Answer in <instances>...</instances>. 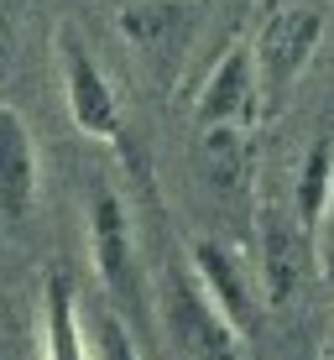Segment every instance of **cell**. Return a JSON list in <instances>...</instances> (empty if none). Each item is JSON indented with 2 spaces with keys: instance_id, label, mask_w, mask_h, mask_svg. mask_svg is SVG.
Masks as SVG:
<instances>
[{
  "instance_id": "cell-1",
  "label": "cell",
  "mask_w": 334,
  "mask_h": 360,
  "mask_svg": "<svg viewBox=\"0 0 334 360\" xmlns=\"http://www.w3.org/2000/svg\"><path fill=\"white\" fill-rule=\"evenodd\" d=\"M162 319H167V334L178 340L183 355H193V360H240V329H235L230 314L204 292V282L193 277V266L167 271Z\"/></svg>"
},
{
  "instance_id": "cell-2",
  "label": "cell",
  "mask_w": 334,
  "mask_h": 360,
  "mask_svg": "<svg viewBox=\"0 0 334 360\" xmlns=\"http://www.w3.org/2000/svg\"><path fill=\"white\" fill-rule=\"evenodd\" d=\"M319 37H324V16L308 6H282L271 11V21L262 27L256 37V84H262V115L271 110H282V99L288 89L298 84V73L308 68V58H314Z\"/></svg>"
},
{
  "instance_id": "cell-3",
  "label": "cell",
  "mask_w": 334,
  "mask_h": 360,
  "mask_svg": "<svg viewBox=\"0 0 334 360\" xmlns=\"http://www.w3.org/2000/svg\"><path fill=\"white\" fill-rule=\"evenodd\" d=\"M58 73H63V99H68V115L89 141L120 146L126 141V120H120V99L110 89L105 68L94 63V53L79 42V32H58Z\"/></svg>"
},
{
  "instance_id": "cell-4",
  "label": "cell",
  "mask_w": 334,
  "mask_h": 360,
  "mask_svg": "<svg viewBox=\"0 0 334 360\" xmlns=\"http://www.w3.org/2000/svg\"><path fill=\"white\" fill-rule=\"evenodd\" d=\"M89 251L94 271H100L105 292L120 303H141V271H136V235H131V209L115 188H94L89 193Z\"/></svg>"
},
{
  "instance_id": "cell-5",
  "label": "cell",
  "mask_w": 334,
  "mask_h": 360,
  "mask_svg": "<svg viewBox=\"0 0 334 360\" xmlns=\"http://www.w3.org/2000/svg\"><path fill=\"white\" fill-rule=\"evenodd\" d=\"M204 131H240L262 120V84H256V58L251 47H230L214 63V73L204 79V94L193 105Z\"/></svg>"
},
{
  "instance_id": "cell-6",
  "label": "cell",
  "mask_w": 334,
  "mask_h": 360,
  "mask_svg": "<svg viewBox=\"0 0 334 360\" xmlns=\"http://www.w3.org/2000/svg\"><path fill=\"white\" fill-rule=\"evenodd\" d=\"M37 204V146L21 120V110L0 105V219L11 230L27 225Z\"/></svg>"
},
{
  "instance_id": "cell-7",
  "label": "cell",
  "mask_w": 334,
  "mask_h": 360,
  "mask_svg": "<svg viewBox=\"0 0 334 360\" xmlns=\"http://www.w3.org/2000/svg\"><path fill=\"white\" fill-rule=\"evenodd\" d=\"M120 32L136 42V53L157 68H172L193 32V0H146L120 16Z\"/></svg>"
},
{
  "instance_id": "cell-8",
  "label": "cell",
  "mask_w": 334,
  "mask_h": 360,
  "mask_svg": "<svg viewBox=\"0 0 334 360\" xmlns=\"http://www.w3.org/2000/svg\"><path fill=\"white\" fill-rule=\"evenodd\" d=\"M256 235H262V282H266V303L282 308L293 292H298V262L308 245V235L298 230V219L282 214L277 204H262L256 214Z\"/></svg>"
},
{
  "instance_id": "cell-9",
  "label": "cell",
  "mask_w": 334,
  "mask_h": 360,
  "mask_svg": "<svg viewBox=\"0 0 334 360\" xmlns=\"http://www.w3.org/2000/svg\"><path fill=\"white\" fill-rule=\"evenodd\" d=\"M188 266H193V277L204 282V292L230 314V324L240 329V334L256 324V314H251V282H245V271H240V262H235L230 245L193 240L188 245Z\"/></svg>"
},
{
  "instance_id": "cell-10",
  "label": "cell",
  "mask_w": 334,
  "mask_h": 360,
  "mask_svg": "<svg viewBox=\"0 0 334 360\" xmlns=\"http://www.w3.org/2000/svg\"><path fill=\"white\" fill-rule=\"evenodd\" d=\"M251 167L256 152L245 141V131H209V188H214L225 204H240L251 198Z\"/></svg>"
},
{
  "instance_id": "cell-11",
  "label": "cell",
  "mask_w": 334,
  "mask_h": 360,
  "mask_svg": "<svg viewBox=\"0 0 334 360\" xmlns=\"http://www.w3.org/2000/svg\"><path fill=\"white\" fill-rule=\"evenodd\" d=\"M329 188H334V141H314L308 157H303V167H298V193H293V219H298V230L308 235V245H314V235H319Z\"/></svg>"
},
{
  "instance_id": "cell-12",
  "label": "cell",
  "mask_w": 334,
  "mask_h": 360,
  "mask_svg": "<svg viewBox=\"0 0 334 360\" xmlns=\"http://www.w3.org/2000/svg\"><path fill=\"white\" fill-rule=\"evenodd\" d=\"M42 292H47V319H42L47 360H89V345H84V329H79V308H73V282L63 271H53Z\"/></svg>"
},
{
  "instance_id": "cell-13",
  "label": "cell",
  "mask_w": 334,
  "mask_h": 360,
  "mask_svg": "<svg viewBox=\"0 0 334 360\" xmlns=\"http://www.w3.org/2000/svg\"><path fill=\"white\" fill-rule=\"evenodd\" d=\"M94 345H100V360H141L131 329L115 314H94Z\"/></svg>"
},
{
  "instance_id": "cell-14",
  "label": "cell",
  "mask_w": 334,
  "mask_h": 360,
  "mask_svg": "<svg viewBox=\"0 0 334 360\" xmlns=\"http://www.w3.org/2000/svg\"><path fill=\"white\" fill-rule=\"evenodd\" d=\"M314 251H319V271L334 282V188H329V204H324V219H319V235H314Z\"/></svg>"
},
{
  "instance_id": "cell-15",
  "label": "cell",
  "mask_w": 334,
  "mask_h": 360,
  "mask_svg": "<svg viewBox=\"0 0 334 360\" xmlns=\"http://www.w3.org/2000/svg\"><path fill=\"white\" fill-rule=\"evenodd\" d=\"M11 53H16V16H11V0H0V73L11 68Z\"/></svg>"
},
{
  "instance_id": "cell-16",
  "label": "cell",
  "mask_w": 334,
  "mask_h": 360,
  "mask_svg": "<svg viewBox=\"0 0 334 360\" xmlns=\"http://www.w3.org/2000/svg\"><path fill=\"white\" fill-rule=\"evenodd\" d=\"M324 360H334V345H329V355H324Z\"/></svg>"
}]
</instances>
